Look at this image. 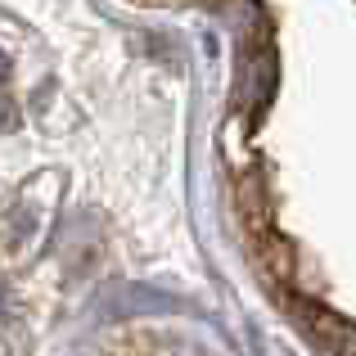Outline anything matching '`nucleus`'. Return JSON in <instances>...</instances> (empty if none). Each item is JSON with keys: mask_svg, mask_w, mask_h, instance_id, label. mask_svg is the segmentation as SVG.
I'll return each mask as SVG.
<instances>
[{"mask_svg": "<svg viewBox=\"0 0 356 356\" xmlns=\"http://www.w3.org/2000/svg\"><path fill=\"white\" fill-rule=\"evenodd\" d=\"M14 122V104H9V59L0 54V127Z\"/></svg>", "mask_w": 356, "mask_h": 356, "instance_id": "1", "label": "nucleus"}]
</instances>
